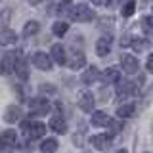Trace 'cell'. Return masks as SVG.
I'll list each match as a JSON object with an SVG mask.
<instances>
[{
  "instance_id": "6da1fadb",
  "label": "cell",
  "mask_w": 153,
  "mask_h": 153,
  "mask_svg": "<svg viewBox=\"0 0 153 153\" xmlns=\"http://www.w3.org/2000/svg\"><path fill=\"white\" fill-rule=\"evenodd\" d=\"M23 132L27 134L29 140H38V138H42L46 134V126L36 121H25L23 123Z\"/></svg>"
},
{
  "instance_id": "7a4b0ae2",
  "label": "cell",
  "mask_w": 153,
  "mask_h": 153,
  "mask_svg": "<svg viewBox=\"0 0 153 153\" xmlns=\"http://www.w3.org/2000/svg\"><path fill=\"white\" fill-rule=\"evenodd\" d=\"M69 13H71V17H73L75 21H82V23L92 21V19L96 17V13H94L88 6H86V4H79L76 8H71Z\"/></svg>"
},
{
  "instance_id": "3957f363",
  "label": "cell",
  "mask_w": 153,
  "mask_h": 153,
  "mask_svg": "<svg viewBox=\"0 0 153 153\" xmlns=\"http://www.w3.org/2000/svg\"><path fill=\"white\" fill-rule=\"evenodd\" d=\"M31 61H33V65H35L36 69H40V71H50L52 69V63H54L52 57L46 56L44 52H36V54H33Z\"/></svg>"
},
{
  "instance_id": "277c9868",
  "label": "cell",
  "mask_w": 153,
  "mask_h": 153,
  "mask_svg": "<svg viewBox=\"0 0 153 153\" xmlns=\"http://www.w3.org/2000/svg\"><path fill=\"white\" fill-rule=\"evenodd\" d=\"M121 67H123L124 73L132 75V73L138 71V59L134 56H130V54H123L121 56Z\"/></svg>"
},
{
  "instance_id": "5b68a950",
  "label": "cell",
  "mask_w": 153,
  "mask_h": 153,
  "mask_svg": "<svg viewBox=\"0 0 153 153\" xmlns=\"http://www.w3.org/2000/svg\"><path fill=\"white\" fill-rule=\"evenodd\" d=\"M48 111H50V103H48L44 98L31 100V113L33 115H46Z\"/></svg>"
},
{
  "instance_id": "8992f818",
  "label": "cell",
  "mask_w": 153,
  "mask_h": 153,
  "mask_svg": "<svg viewBox=\"0 0 153 153\" xmlns=\"http://www.w3.org/2000/svg\"><path fill=\"white\" fill-rule=\"evenodd\" d=\"M16 146H17L16 130H4L0 134V147H16Z\"/></svg>"
},
{
  "instance_id": "52a82bcc",
  "label": "cell",
  "mask_w": 153,
  "mask_h": 153,
  "mask_svg": "<svg viewBox=\"0 0 153 153\" xmlns=\"http://www.w3.org/2000/svg\"><path fill=\"white\" fill-rule=\"evenodd\" d=\"M90 142H92V146L98 151H107L109 146H111V140H109V136H105V134H96V136H92Z\"/></svg>"
},
{
  "instance_id": "ba28073f",
  "label": "cell",
  "mask_w": 153,
  "mask_h": 153,
  "mask_svg": "<svg viewBox=\"0 0 153 153\" xmlns=\"http://www.w3.org/2000/svg\"><path fill=\"white\" fill-rule=\"evenodd\" d=\"M79 107L82 109L84 113H92V109H94V96L90 92H82L79 96Z\"/></svg>"
},
{
  "instance_id": "9c48e42d",
  "label": "cell",
  "mask_w": 153,
  "mask_h": 153,
  "mask_svg": "<svg viewBox=\"0 0 153 153\" xmlns=\"http://www.w3.org/2000/svg\"><path fill=\"white\" fill-rule=\"evenodd\" d=\"M50 128H52L56 134H65V132H67V123H65V119L61 117V115H54V117L50 119Z\"/></svg>"
},
{
  "instance_id": "30bf717a",
  "label": "cell",
  "mask_w": 153,
  "mask_h": 153,
  "mask_svg": "<svg viewBox=\"0 0 153 153\" xmlns=\"http://www.w3.org/2000/svg\"><path fill=\"white\" fill-rule=\"evenodd\" d=\"M16 63H17V54L16 52H6L2 57V69L6 71V73H12L13 69H16Z\"/></svg>"
},
{
  "instance_id": "8fae6325",
  "label": "cell",
  "mask_w": 153,
  "mask_h": 153,
  "mask_svg": "<svg viewBox=\"0 0 153 153\" xmlns=\"http://www.w3.org/2000/svg\"><path fill=\"white\" fill-rule=\"evenodd\" d=\"M21 119H23V109L17 107V105H10L6 115H4V121L6 123H17Z\"/></svg>"
},
{
  "instance_id": "7c38bea8",
  "label": "cell",
  "mask_w": 153,
  "mask_h": 153,
  "mask_svg": "<svg viewBox=\"0 0 153 153\" xmlns=\"http://www.w3.org/2000/svg\"><path fill=\"white\" fill-rule=\"evenodd\" d=\"M52 61H56V63H59V65H63L67 63V56H65V48L61 46V44H54L52 46Z\"/></svg>"
},
{
  "instance_id": "4fadbf2b",
  "label": "cell",
  "mask_w": 153,
  "mask_h": 153,
  "mask_svg": "<svg viewBox=\"0 0 153 153\" xmlns=\"http://www.w3.org/2000/svg\"><path fill=\"white\" fill-rule=\"evenodd\" d=\"M102 80H103V82H107V84L117 82V80H121V71H119L117 67H109V69H105V71H103Z\"/></svg>"
},
{
  "instance_id": "5bb4252c",
  "label": "cell",
  "mask_w": 153,
  "mask_h": 153,
  "mask_svg": "<svg viewBox=\"0 0 153 153\" xmlns=\"http://www.w3.org/2000/svg\"><path fill=\"white\" fill-rule=\"evenodd\" d=\"M109 121H111V119H109V115L105 111H94L92 119H90V123H92L94 126H107Z\"/></svg>"
},
{
  "instance_id": "9a60e30c",
  "label": "cell",
  "mask_w": 153,
  "mask_h": 153,
  "mask_svg": "<svg viewBox=\"0 0 153 153\" xmlns=\"http://www.w3.org/2000/svg\"><path fill=\"white\" fill-rule=\"evenodd\" d=\"M71 67L73 71H76V69H82V67L86 65V57H84V54L82 52H79V54H73L69 57V63H67Z\"/></svg>"
},
{
  "instance_id": "2e32d148",
  "label": "cell",
  "mask_w": 153,
  "mask_h": 153,
  "mask_svg": "<svg viewBox=\"0 0 153 153\" xmlns=\"http://www.w3.org/2000/svg\"><path fill=\"white\" fill-rule=\"evenodd\" d=\"M109 52H111V40L109 38H100L98 42H96V54L98 56H107Z\"/></svg>"
},
{
  "instance_id": "e0dca14e",
  "label": "cell",
  "mask_w": 153,
  "mask_h": 153,
  "mask_svg": "<svg viewBox=\"0 0 153 153\" xmlns=\"http://www.w3.org/2000/svg\"><path fill=\"white\" fill-rule=\"evenodd\" d=\"M17 42V35L13 31H10V29H6V31L0 33V44L2 46H12Z\"/></svg>"
},
{
  "instance_id": "ac0fdd59",
  "label": "cell",
  "mask_w": 153,
  "mask_h": 153,
  "mask_svg": "<svg viewBox=\"0 0 153 153\" xmlns=\"http://www.w3.org/2000/svg\"><path fill=\"white\" fill-rule=\"evenodd\" d=\"M134 113H136V103H130V102L119 105V109H117V115H119V117H123V119L132 117Z\"/></svg>"
},
{
  "instance_id": "d6986e66",
  "label": "cell",
  "mask_w": 153,
  "mask_h": 153,
  "mask_svg": "<svg viewBox=\"0 0 153 153\" xmlns=\"http://www.w3.org/2000/svg\"><path fill=\"white\" fill-rule=\"evenodd\" d=\"M57 146H59V143H57L56 138H46V140L40 143V151L42 153H56Z\"/></svg>"
},
{
  "instance_id": "ffe728a7",
  "label": "cell",
  "mask_w": 153,
  "mask_h": 153,
  "mask_svg": "<svg viewBox=\"0 0 153 153\" xmlns=\"http://www.w3.org/2000/svg\"><path fill=\"white\" fill-rule=\"evenodd\" d=\"M98 79H100V71L96 69V67H90V69H86L84 75H82V82H84V84H92V82H96Z\"/></svg>"
},
{
  "instance_id": "44dd1931",
  "label": "cell",
  "mask_w": 153,
  "mask_h": 153,
  "mask_svg": "<svg viewBox=\"0 0 153 153\" xmlns=\"http://www.w3.org/2000/svg\"><path fill=\"white\" fill-rule=\"evenodd\" d=\"M67 31H69V25H67L65 21H56L54 25H52V33H54L56 36H65Z\"/></svg>"
},
{
  "instance_id": "7402d4cb",
  "label": "cell",
  "mask_w": 153,
  "mask_h": 153,
  "mask_svg": "<svg viewBox=\"0 0 153 153\" xmlns=\"http://www.w3.org/2000/svg\"><path fill=\"white\" fill-rule=\"evenodd\" d=\"M119 82V94L121 96H126V94H130V92H134V90H136V84L134 82H130V80H117Z\"/></svg>"
},
{
  "instance_id": "603a6c76",
  "label": "cell",
  "mask_w": 153,
  "mask_h": 153,
  "mask_svg": "<svg viewBox=\"0 0 153 153\" xmlns=\"http://www.w3.org/2000/svg\"><path fill=\"white\" fill-rule=\"evenodd\" d=\"M38 29H40V25H38L36 21H29V23H25V27H23V35H25V36H33V35L38 33Z\"/></svg>"
},
{
  "instance_id": "cb8c5ba5",
  "label": "cell",
  "mask_w": 153,
  "mask_h": 153,
  "mask_svg": "<svg viewBox=\"0 0 153 153\" xmlns=\"http://www.w3.org/2000/svg\"><path fill=\"white\" fill-rule=\"evenodd\" d=\"M130 46L138 52V54H140V52H143L147 46H149V42L143 40V38H132V40H130Z\"/></svg>"
},
{
  "instance_id": "d4e9b609",
  "label": "cell",
  "mask_w": 153,
  "mask_h": 153,
  "mask_svg": "<svg viewBox=\"0 0 153 153\" xmlns=\"http://www.w3.org/2000/svg\"><path fill=\"white\" fill-rule=\"evenodd\" d=\"M134 10H136V2H134V0H128L123 6V17H130L134 13Z\"/></svg>"
},
{
  "instance_id": "484cf974",
  "label": "cell",
  "mask_w": 153,
  "mask_h": 153,
  "mask_svg": "<svg viewBox=\"0 0 153 153\" xmlns=\"http://www.w3.org/2000/svg\"><path fill=\"white\" fill-rule=\"evenodd\" d=\"M98 29H100V31H105V29L111 31V29H113V19L111 17H102L100 23H98Z\"/></svg>"
},
{
  "instance_id": "4316f807",
  "label": "cell",
  "mask_w": 153,
  "mask_h": 153,
  "mask_svg": "<svg viewBox=\"0 0 153 153\" xmlns=\"http://www.w3.org/2000/svg\"><path fill=\"white\" fill-rule=\"evenodd\" d=\"M142 27H143V31H146V33H151V16H143Z\"/></svg>"
},
{
  "instance_id": "83f0119b",
  "label": "cell",
  "mask_w": 153,
  "mask_h": 153,
  "mask_svg": "<svg viewBox=\"0 0 153 153\" xmlns=\"http://www.w3.org/2000/svg\"><path fill=\"white\" fill-rule=\"evenodd\" d=\"M40 90H42L44 94H54V92H56V88H54V86H50V84H48V86H46V84H42V86H40Z\"/></svg>"
},
{
  "instance_id": "f1b7e54d",
  "label": "cell",
  "mask_w": 153,
  "mask_h": 153,
  "mask_svg": "<svg viewBox=\"0 0 153 153\" xmlns=\"http://www.w3.org/2000/svg\"><path fill=\"white\" fill-rule=\"evenodd\" d=\"M123 0H105V6L107 8H115V6H119Z\"/></svg>"
},
{
  "instance_id": "f546056e",
  "label": "cell",
  "mask_w": 153,
  "mask_h": 153,
  "mask_svg": "<svg viewBox=\"0 0 153 153\" xmlns=\"http://www.w3.org/2000/svg\"><path fill=\"white\" fill-rule=\"evenodd\" d=\"M147 71H149V73L153 71V56L147 57Z\"/></svg>"
},
{
  "instance_id": "4dcf8cb0",
  "label": "cell",
  "mask_w": 153,
  "mask_h": 153,
  "mask_svg": "<svg viewBox=\"0 0 153 153\" xmlns=\"http://www.w3.org/2000/svg\"><path fill=\"white\" fill-rule=\"evenodd\" d=\"M25 2H27V4H33V6H36V4H40L42 0H25Z\"/></svg>"
},
{
  "instance_id": "1f68e13d",
  "label": "cell",
  "mask_w": 153,
  "mask_h": 153,
  "mask_svg": "<svg viewBox=\"0 0 153 153\" xmlns=\"http://www.w3.org/2000/svg\"><path fill=\"white\" fill-rule=\"evenodd\" d=\"M92 2H94V4H102L103 0H92Z\"/></svg>"
},
{
  "instance_id": "d6a6232c",
  "label": "cell",
  "mask_w": 153,
  "mask_h": 153,
  "mask_svg": "<svg viewBox=\"0 0 153 153\" xmlns=\"http://www.w3.org/2000/svg\"><path fill=\"white\" fill-rule=\"evenodd\" d=\"M119 153H128V151H126V149H121V151H119Z\"/></svg>"
},
{
  "instance_id": "836d02e7",
  "label": "cell",
  "mask_w": 153,
  "mask_h": 153,
  "mask_svg": "<svg viewBox=\"0 0 153 153\" xmlns=\"http://www.w3.org/2000/svg\"><path fill=\"white\" fill-rule=\"evenodd\" d=\"M59 2H65L67 4V2H71V0H59Z\"/></svg>"
},
{
  "instance_id": "e575fe53",
  "label": "cell",
  "mask_w": 153,
  "mask_h": 153,
  "mask_svg": "<svg viewBox=\"0 0 153 153\" xmlns=\"http://www.w3.org/2000/svg\"><path fill=\"white\" fill-rule=\"evenodd\" d=\"M147 2H149V0H142V4H147Z\"/></svg>"
},
{
  "instance_id": "d590c367",
  "label": "cell",
  "mask_w": 153,
  "mask_h": 153,
  "mask_svg": "<svg viewBox=\"0 0 153 153\" xmlns=\"http://www.w3.org/2000/svg\"><path fill=\"white\" fill-rule=\"evenodd\" d=\"M146 153H147V151H146Z\"/></svg>"
}]
</instances>
